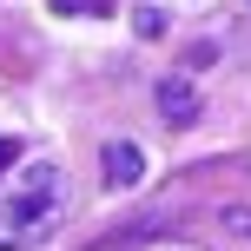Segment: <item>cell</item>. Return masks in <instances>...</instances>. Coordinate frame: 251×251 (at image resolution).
Returning <instances> with one entry per match:
<instances>
[{"label":"cell","instance_id":"7","mask_svg":"<svg viewBox=\"0 0 251 251\" xmlns=\"http://www.w3.org/2000/svg\"><path fill=\"white\" fill-rule=\"evenodd\" d=\"M245 7H251V0H245Z\"/></svg>","mask_w":251,"mask_h":251},{"label":"cell","instance_id":"4","mask_svg":"<svg viewBox=\"0 0 251 251\" xmlns=\"http://www.w3.org/2000/svg\"><path fill=\"white\" fill-rule=\"evenodd\" d=\"M132 26H139V33L152 40V33H165V13H152V7H139V13H132Z\"/></svg>","mask_w":251,"mask_h":251},{"label":"cell","instance_id":"6","mask_svg":"<svg viewBox=\"0 0 251 251\" xmlns=\"http://www.w3.org/2000/svg\"><path fill=\"white\" fill-rule=\"evenodd\" d=\"M13 152H20V146H13V139H0V165H13Z\"/></svg>","mask_w":251,"mask_h":251},{"label":"cell","instance_id":"1","mask_svg":"<svg viewBox=\"0 0 251 251\" xmlns=\"http://www.w3.org/2000/svg\"><path fill=\"white\" fill-rule=\"evenodd\" d=\"M73 205V178L53 159H20L13 178L0 185V251H26L40 238H53Z\"/></svg>","mask_w":251,"mask_h":251},{"label":"cell","instance_id":"3","mask_svg":"<svg viewBox=\"0 0 251 251\" xmlns=\"http://www.w3.org/2000/svg\"><path fill=\"white\" fill-rule=\"evenodd\" d=\"M159 113H165V126H192L199 119V93H192V79H159Z\"/></svg>","mask_w":251,"mask_h":251},{"label":"cell","instance_id":"5","mask_svg":"<svg viewBox=\"0 0 251 251\" xmlns=\"http://www.w3.org/2000/svg\"><path fill=\"white\" fill-rule=\"evenodd\" d=\"M231 231H245V238H251V212H231Z\"/></svg>","mask_w":251,"mask_h":251},{"label":"cell","instance_id":"2","mask_svg":"<svg viewBox=\"0 0 251 251\" xmlns=\"http://www.w3.org/2000/svg\"><path fill=\"white\" fill-rule=\"evenodd\" d=\"M100 172H106V185H113V192H126V185H139V178H146V152H139L132 139H113V146H106V159H100Z\"/></svg>","mask_w":251,"mask_h":251}]
</instances>
